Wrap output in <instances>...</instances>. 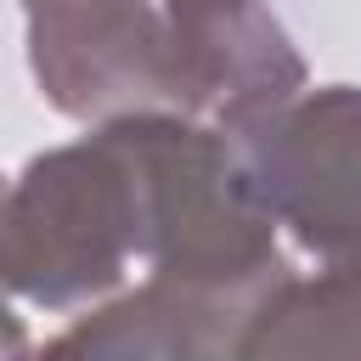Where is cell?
<instances>
[{
	"label": "cell",
	"mask_w": 361,
	"mask_h": 361,
	"mask_svg": "<svg viewBox=\"0 0 361 361\" xmlns=\"http://www.w3.org/2000/svg\"><path fill=\"white\" fill-rule=\"evenodd\" d=\"M152 254L147 164L124 118L23 164L0 192V288L39 310H79L124 293Z\"/></svg>",
	"instance_id": "cell-1"
},
{
	"label": "cell",
	"mask_w": 361,
	"mask_h": 361,
	"mask_svg": "<svg viewBox=\"0 0 361 361\" xmlns=\"http://www.w3.org/2000/svg\"><path fill=\"white\" fill-rule=\"evenodd\" d=\"M237 141L276 231L361 293V85L299 90Z\"/></svg>",
	"instance_id": "cell-2"
},
{
	"label": "cell",
	"mask_w": 361,
	"mask_h": 361,
	"mask_svg": "<svg viewBox=\"0 0 361 361\" xmlns=\"http://www.w3.org/2000/svg\"><path fill=\"white\" fill-rule=\"evenodd\" d=\"M259 299L141 276L23 361H237V333Z\"/></svg>",
	"instance_id": "cell-3"
},
{
	"label": "cell",
	"mask_w": 361,
	"mask_h": 361,
	"mask_svg": "<svg viewBox=\"0 0 361 361\" xmlns=\"http://www.w3.org/2000/svg\"><path fill=\"white\" fill-rule=\"evenodd\" d=\"M237 361H361V293L327 271L282 276L248 310Z\"/></svg>",
	"instance_id": "cell-4"
},
{
	"label": "cell",
	"mask_w": 361,
	"mask_h": 361,
	"mask_svg": "<svg viewBox=\"0 0 361 361\" xmlns=\"http://www.w3.org/2000/svg\"><path fill=\"white\" fill-rule=\"evenodd\" d=\"M265 0H23L28 39L51 45H124L158 34H220Z\"/></svg>",
	"instance_id": "cell-5"
},
{
	"label": "cell",
	"mask_w": 361,
	"mask_h": 361,
	"mask_svg": "<svg viewBox=\"0 0 361 361\" xmlns=\"http://www.w3.org/2000/svg\"><path fill=\"white\" fill-rule=\"evenodd\" d=\"M0 192H6V180H0ZM23 355H28V327L11 310V293L0 288V361H23Z\"/></svg>",
	"instance_id": "cell-6"
}]
</instances>
